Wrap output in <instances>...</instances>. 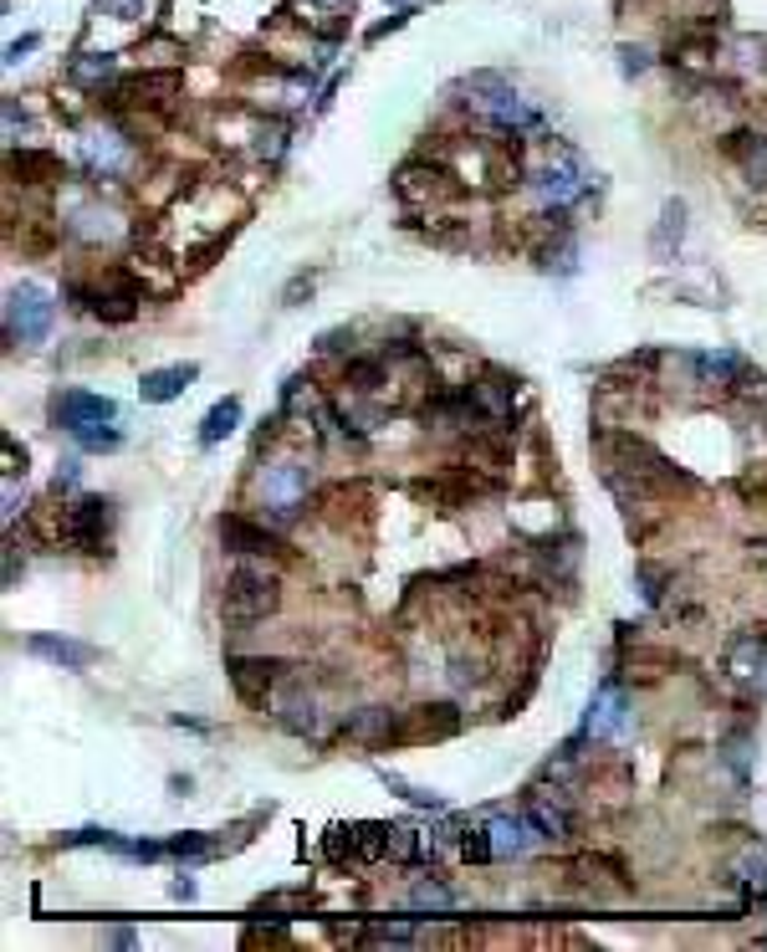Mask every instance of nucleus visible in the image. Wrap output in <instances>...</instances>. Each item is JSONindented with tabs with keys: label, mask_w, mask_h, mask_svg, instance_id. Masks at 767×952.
<instances>
[{
	"label": "nucleus",
	"mask_w": 767,
	"mask_h": 952,
	"mask_svg": "<svg viewBox=\"0 0 767 952\" xmlns=\"http://www.w3.org/2000/svg\"><path fill=\"white\" fill-rule=\"evenodd\" d=\"M93 313L108 317V323H129L138 313V287L129 277H113V287H98L93 292Z\"/></svg>",
	"instance_id": "nucleus-12"
},
{
	"label": "nucleus",
	"mask_w": 767,
	"mask_h": 952,
	"mask_svg": "<svg viewBox=\"0 0 767 952\" xmlns=\"http://www.w3.org/2000/svg\"><path fill=\"white\" fill-rule=\"evenodd\" d=\"M51 420L62 425V431H87V425H108V420H118V405L108 400V395H87V389H62L57 400H51Z\"/></svg>",
	"instance_id": "nucleus-4"
},
{
	"label": "nucleus",
	"mask_w": 767,
	"mask_h": 952,
	"mask_svg": "<svg viewBox=\"0 0 767 952\" xmlns=\"http://www.w3.org/2000/svg\"><path fill=\"white\" fill-rule=\"evenodd\" d=\"M26 651L41 655V661H57V666H68V671H83L98 661V651L87 640H68V635H32Z\"/></svg>",
	"instance_id": "nucleus-8"
},
{
	"label": "nucleus",
	"mask_w": 767,
	"mask_h": 952,
	"mask_svg": "<svg viewBox=\"0 0 767 952\" xmlns=\"http://www.w3.org/2000/svg\"><path fill=\"white\" fill-rule=\"evenodd\" d=\"M455 896L446 885H415V906H451Z\"/></svg>",
	"instance_id": "nucleus-27"
},
{
	"label": "nucleus",
	"mask_w": 767,
	"mask_h": 952,
	"mask_svg": "<svg viewBox=\"0 0 767 952\" xmlns=\"http://www.w3.org/2000/svg\"><path fill=\"white\" fill-rule=\"evenodd\" d=\"M83 154H87V169H93V174H123V169H129V144L118 134H87Z\"/></svg>",
	"instance_id": "nucleus-13"
},
{
	"label": "nucleus",
	"mask_w": 767,
	"mask_h": 952,
	"mask_svg": "<svg viewBox=\"0 0 767 952\" xmlns=\"http://www.w3.org/2000/svg\"><path fill=\"white\" fill-rule=\"evenodd\" d=\"M72 236L77 241H113V236H123V216H118L113 205H98V201H77L72 205Z\"/></svg>",
	"instance_id": "nucleus-7"
},
{
	"label": "nucleus",
	"mask_w": 767,
	"mask_h": 952,
	"mask_svg": "<svg viewBox=\"0 0 767 952\" xmlns=\"http://www.w3.org/2000/svg\"><path fill=\"white\" fill-rule=\"evenodd\" d=\"M72 72H77L83 83H93V77H113V57H83Z\"/></svg>",
	"instance_id": "nucleus-26"
},
{
	"label": "nucleus",
	"mask_w": 767,
	"mask_h": 952,
	"mask_svg": "<svg viewBox=\"0 0 767 952\" xmlns=\"http://www.w3.org/2000/svg\"><path fill=\"white\" fill-rule=\"evenodd\" d=\"M537 824L527 815H497L486 819V840H491V855H522L533 845Z\"/></svg>",
	"instance_id": "nucleus-9"
},
{
	"label": "nucleus",
	"mask_w": 767,
	"mask_h": 952,
	"mask_svg": "<svg viewBox=\"0 0 767 952\" xmlns=\"http://www.w3.org/2000/svg\"><path fill=\"white\" fill-rule=\"evenodd\" d=\"M349 385L358 389V395H374V389L384 385V369L379 364H364V359H353V364H349Z\"/></svg>",
	"instance_id": "nucleus-22"
},
{
	"label": "nucleus",
	"mask_w": 767,
	"mask_h": 952,
	"mask_svg": "<svg viewBox=\"0 0 767 952\" xmlns=\"http://www.w3.org/2000/svg\"><path fill=\"white\" fill-rule=\"evenodd\" d=\"M614 727H624V702H619V691H604L599 702H594L588 733H614Z\"/></svg>",
	"instance_id": "nucleus-20"
},
{
	"label": "nucleus",
	"mask_w": 767,
	"mask_h": 952,
	"mask_svg": "<svg viewBox=\"0 0 767 952\" xmlns=\"http://www.w3.org/2000/svg\"><path fill=\"white\" fill-rule=\"evenodd\" d=\"M256 497H261V507H267L271 518H292L302 502H307V467H297V461H271V467H261Z\"/></svg>",
	"instance_id": "nucleus-3"
},
{
	"label": "nucleus",
	"mask_w": 767,
	"mask_h": 952,
	"mask_svg": "<svg viewBox=\"0 0 767 952\" xmlns=\"http://www.w3.org/2000/svg\"><path fill=\"white\" fill-rule=\"evenodd\" d=\"M77 441H83V446H93V451H113L118 431H113V420H108V425H87V431H77Z\"/></svg>",
	"instance_id": "nucleus-25"
},
{
	"label": "nucleus",
	"mask_w": 767,
	"mask_h": 952,
	"mask_svg": "<svg viewBox=\"0 0 767 952\" xmlns=\"http://www.w3.org/2000/svg\"><path fill=\"white\" fill-rule=\"evenodd\" d=\"M681 220H685V205H681V201H670V205H666V226H660V241H655V251H660V256L670 251V236L681 241Z\"/></svg>",
	"instance_id": "nucleus-23"
},
{
	"label": "nucleus",
	"mask_w": 767,
	"mask_h": 952,
	"mask_svg": "<svg viewBox=\"0 0 767 952\" xmlns=\"http://www.w3.org/2000/svg\"><path fill=\"white\" fill-rule=\"evenodd\" d=\"M5 334L16 344H41L51 334V298L47 287L36 282H16L5 292Z\"/></svg>",
	"instance_id": "nucleus-1"
},
{
	"label": "nucleus",
	"mask_w": 767,
	"mask_h": 952,
	"mask_svg": "<svg viewBox=\"0 0 767 952\" xmlns=\"http://www.w3.org/2000/svg\"><path fill=\"white\" fill-rule=\"evenodd\" d=\"M102 11H118V21H134L138 16V0H98Z\"/></svg>",
	"instance_id": "nucleus-28"
},
{
	"label": "nucleus",
	"mask_w": 767,
	"mask_h": 952,
	"mask_svg": "<svg viewBox=\"0 0 767 952\" xmlns=\"http://www.w3.org/2000/svg\"><path fill=\"white\" fill-rule=\"evenodd\" d=\"M220 538H226V549H231V553H256V558L282 553L277 533H267L261 522H246V518H226V522H220Z\"/></svg>",
	"instance_id": "nucleus-10"
},
{
	"label": "nucleus",
	"mask_w": 767,
	"mask_h": 952,
	"mask_svg": "<svg viewBox=\"0 0 767 952\" xmlns=\"http://www.w3.org/2000/svg\"><path fill=\"white\" fill-rule=\"evenodd\" d=\"M742 169L752 184H767V138H747L742 144Z\"/></svg>",
	"instance_id": "nucleus-21"
},
{
	"label": "nucleus",
	"mask_w": 767,
	"mask_h": 952,
	"mask_svg": "<svg viewBox=\"0 0 767 952\" xmlns=\"http://www.w3.org/2000/svg\"><path fill=\"white\" fill-rule=\"evenodd\" d=\"M108 522H113L108 502H102V497H87V502H77V507L68 513V538L77 543V549L98 553L102 543H108Z\"/></svg>",
	"instance_id": "nucleus-6"
},
{
	"label": "nucleus",
	"mask_w": 767,
	"mask_h": 952,
	"mask_svg": "<svg viewBox=\"0 0 767 952\" xmlns=\"http://www.w3.org/2000/svg\"><path fill=\"white\" fill-rule=\"evenodd\" d=\"M415 927L410 921H384V927H368V942H415Z\"/></svg>",
	"instance_id": "nucleus-24"
},
{
	"label": "nucleus",
	"mask_w": 767,
	"mask_h": 952,
	"mask_svg": "<svg viewBox=\"0 0 767 952\" xmlns=\"http://www.w3.org/2000/svg\"><path fill=\"white\" fill-rule=\"evenodd\" d=\"M282 600V589L267 568H235L226 579V615L231 619H267Z\"/></svg>",
	"instance_id": "nucleus-2"
},
{
	"label": "nucleus",
	"mask_w": 767,
	"mask_h": 952,
	"mask_svg": "<svg viewBox=\"0 0 767 952\" xmlns=\"http://www.w3.org/2000/svg\"><path fill=\"white\" fill-rule=\"evenodd\" d=\"M277 712H282V722L292 727V733H313V727H317V702H313V697H297L292 686L277 697Z\"/></svg>",
	"instance_id": "nucleus-17"
},
{
	"label": "nucleus",
	"mask_w": 767,
	"mask_h": 952,
	"mask_svg": "<svg viewBox=\"0 0 767 952\" xmlns=\"http://www.w3.org/2000/svg\"><path fill=\"white\" fill-rule=\"evenodd\" d=\"M527 180H533V195L543 205H568V201L584 195V169H579L573 154H558V159H548V165H537Z\"/></svg>",
	"instance_id": "nucleus-5"
},
{
	"label": "nucleus",
	"mask_w": 767,
	"mask_h": 952,
	"mask_svg": "<svg viewBox=\"0 0 767 952\" xmlns=\"http://www.w3.org/2000/svg\"><path fill=\"white\" fill-rule=\"evenodd\" d=\"M471 400H476V410L491 420H507L512 415V379L507 374H497V369H486L482 385H471Z\"/></svg>",
	"instance_id": "nucleus-14"
},
{
	"label": "nucleus",
	"mask_w": 767,
	"mask_h": 952,
	"mask_svg": "<svg viewBox=\"0 0 767 952\" xmlns=\"http://www.w3.org/2000/svg\"><path fill=\"white\" fill-rule=\"evenodd\" d=\"M763 666H767V646L757 635H742L732 646V655H727V671L736 682H763Z\"/></svg>",
	"instance_id": "nucleus-15"
},
{
	"label": "nucleus",
	"mask_w": 767,
	"mask_h": 952,
	"mask_svg": "<svg viewBox=\"0 0 767 952\" xmlns=\"http://www.w3.org/2000/svg\"><path fill=\"white\" fill-rule=\"evenodd\" d=\"M277 661H231V682H235V691L246 697V702H256L261 697V686H271L277 682Z\"/></svg>",
	"instance_id": "nucleus-16"
},
{
	"label": "nucleus",
	"mask_w": 767,
	"mask_h": 952,
	"mask_svg": "<svg viewBox=\"0 0 767 952\" xmlns=\"http://www.w3.org/2000/svg\"><path fill=\"white\" fill-rule=\"evenodd\" d=\"M195 374L200 369L195 364H169V369H154V374H144V385H138V395L149 405H169V400H180L184 389L195 385Z\"/></svg>",
	"instance_id": "nucleus-11"
},
{
	"label": "nucleus",
	"mask_w": 767,
	"mask_h": 952,
	"mask_svg": "<svg viewBox=\"0 0 767 952\" xmlns=\"http://www.w3.org/2000/svg\"><path fill=\"white\" fill-rule=\"evenodd\" d=\"M328 5H343V0H328Z\"/></svg>",
	"instance_id": "nucleus-29"
},
{
	"label": "nucleus",
	"mask_w": 767,
	"mask_h": 952,
	"mask_svg": "<svg viewBox=\"0 0 767 952\" xmlns=\"http://www.w3.org/2000/svg\"><path fill=\"white\" fill-rule=\"evenodd\" d=\"M527 819L537 824V835H548V840H558V835L573 830V815H568L563 804H552V799H533L527 804Z\"/></svg>",
	"instance_id": "nucleus-18"
},
{
	"label": "nucleus",
	"mask_w": 767,
	"mask_h": 952,
	"mask_svg": "<svg viewBox=\"0 0 767 952\" xmlns=\"http://www.w3.org/2000/svg\"><path fill=\"white\" fill-rule=\"evenodd\" d=\"M241 425V400H220L210 415L200 420V441L205 446H216V441H226V435Z\"/></svg>",
	"instance_id": "nucleus-19"
}]
</instances>
